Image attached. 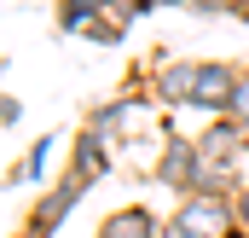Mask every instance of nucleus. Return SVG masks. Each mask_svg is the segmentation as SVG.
I'll list each match as a JSON object with an SVG mask.
<instances>
[{
  "instance_id": "1",
  "label": "nucleus",
  "mask_w": 249,
  "mask_h": 238,
  "mask_svg": "<svg viewBox=\"0 0 249 238\" xmlns=\"http://www.w3.org/2000/svg\"><path fill=\"white\" fill-rule=\"evenodd\" d=\"M238 227H244V209L226 192H191L168 215V233L174 238H232Z\"/></svg>"
},
{
  "instance_id": "2",
  "label": "nucleus",
  "mask_w": 249,
  "mask_h": 238,
  "mask_svg": "<svg viewBox=\"0 0 249 238\" xmlns=\"http://www.w3.org/2000/svg\"><path fill=\"white\" fill-rule=\"evenodd\" d=\"M87 192H93V180H87V175H75V169H70V175H58L47 192H41V198H35V203H29L23 233H35V238H58V227L75 215V203H81Z\"/></svg>"
},
{
  "instance_id": "3",
  "label": "nucleus",
  "mask_w": 249,
  "mask_h": 238,
  "mask_svg": "<svg viewBox=\"0 0 249 238\" xmlns=\"http://www.w3.org/2000/svg\"><path fill=\"white\" fill-rule=\"evenodd\" d=\"M151 180L168 186V192H180V198H191L197 180H203V151H197V139L162 134V151H157V163H151Z\"/></svg>"
},
{
  "instance_id": "4",
  "label": "nucleus",
  "mask_w": 249,
  "mask_h": 238,
  "mask_svg": "<svg viewBox=\"0 0 249 238\" xmlns=\"http://www.w3.org/2000/svg\"><path fill=\"white\" fill-rule=\"evenodd\" d=\"M197 76H203V59H157L145 93H151L162 111H191V105H197Z\"/></svg>"
},
{
  "instance_id": "5",
  "label": "nucleus",
  "mask_w": 249,
  "mask_h": 238,
  "mask_svg": "<svg viewBox=\"0 0 249 238\" xmlns=\"http://www.w3.org/2000/svg\"><path fill=\"white\" fill-rule=\"evenodd\" d=\"M238 64H226V59H209L203 64V76H197V105L191 111H203V117L214 122V117H226V105H232V87H238Z\"/></svg>"
},
{
  "instance_id": "6",
  "label": "nucleus",
  "mask_w": 249,
  "mask_h": 238,
  "mask_svg": "<svg viewBox=\"0 0 249 238\" xmlns=\"http://www.w3.org/2000/svg\"><path fill=\"white\" fill-rule=\"evenodd\" d=\"M93 238H168V221H157L145 203H122V209H110L99 221Z\"/></svg>"
},
{
  "instance_id": "7",
  "label": "nucleus",
  "mask_w": 249,
  "mask_h": 238,
  "mask_svg": "<svg viewBox=\"0 0 249 238\" xmlns=\"http://www.w3.org/2000/svg\"><path fill=\"white\" fill-rule=\"evenodd\" d=\"M70 169H75V175H87L93 186H99V180L116 169V157H110V139H105V134H93V128H81V134L70 139Z\"/></svg>"
},
{
  "instance_id": "8",
  "label": "nucleus",
  "mask_w": 249,
  "mask_h": 238,
  "mask_svg": "<svg viewBox=\"0 0 249 238\" xmlns=\"http://www.w3.org/2000/svg\"><path fill=\"white\" fill-rule=\"evenodd\" d=\"M99 18H105V0H58V6H53L58 35H87Z\"/></svg>"
},
{
  "instance_id": "9",
  "label": "nucleus",
  "mask_w": 249,
  "mask_h": 238,
  "mask_svg": "<svg viewBox=\"0 0 249 238\" xmlns=\"http://www.w3.org/2000/svg\"><path fill=\"white\" fill-rule=\"evenodd\" d=\"M53 145H58V134H41V139L23 151V163L12 169V186H35V180L47 175V163H53Z\"/></svg>"
},
{
  "instance_id": "10",
  "label": "nucleus",
  "mask_w": 249,
  "mask_h": 238,
  "mask_svg": "<svg viewBox=\"0 0 249 238\" xmlns=\"http://www.w3.org/2000/svg\"><path fill=\"white\" fill-rule=\"evenodd\" d=\"M226 117H232V122L249 134V70L238 76V87H232V105H226Z\"/></svg>"
},
{
  "instance_id": "11",
  "label": "nucleus",
  "mask_w": 249,
  "mask_h": 238,
  "mask_svg": "<svg viewBox=\"0 0 249 238\" xmlns=\"http://www.w3.org/2000/svg\"><path fill=\"white\" fill-rule=\"evenodd\" d=\"M180 6H191L197 18H238L244 0H180Z\"/></svg>"
},
{
  "instance_id": "12",
  "label": "nucleus",
  "mask_w": 249,
  "mask_h": 238,
  "mask_svg": "<svg viewBox=\"0 0 249 238\" xmlns=\"http://www.w3.org/2000/svg\"><path fill=\"white\" fill-rule=\"evenodd\" d=\"M122 35H127V23H116V18H99V23L87 29V41H99V47H116Z\"/></svg>"
},
{
  "instance_id": "13",
  "label": "nucleus",
  "mask_w": 249,
  "mask_h": 238,
  "mask_svg": "<svg viewBox=\"0 0 249 238\" xmlns=\"http://www.w3.org/2000/svg\"><path fill=\"white\" fill-rule=\"evenodd\" d=\"M18 122H23V99L6 93V99H0V128H18Z\"/></svg>"
},
{
  "instance_id": "14",
  "label": "nucleus",
  "mask_w": 249,
  "mask_h": 238,
  "mask_svg": "<svg viewBox=\"0 0 249 238\" xmlns=\"http://www.w3.org/2000/svg\"><path fill=\"white\" fill-rule=\"evenodd\" d=\"M238 209H244V227H249V186L238 192Z\"/></svg>"
},
{
  "instance_id": "15",
  "label": "nucleus",
  "mask_w": 249,
  "mask_h": 238,
  "mask_svg": "<svg viewBox=\"0 0 249 238\" xmlns=\"http://www.w3.org/2000/svg\"><path fill=\"white\" fill-rule=\"evenodd\" d=\"M168 238H174V233H168Z\"/></svg>"
}]
</instances>
